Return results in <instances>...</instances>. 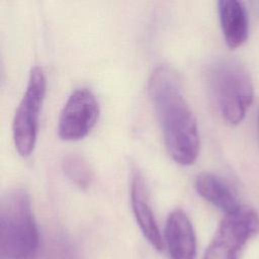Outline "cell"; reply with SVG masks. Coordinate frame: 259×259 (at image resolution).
<instances>
[{"mask_svg": "<svg viewBox=\"0 0 259 259\" xmlns=\"http://www.w3.org/2000/svg\"><path fill=\"white\" fill-rule=\"evenodd\" d=\"M148 89L169 155L180 165L193 164L200 149L199 133L177 73L169 66H158Z\"/></svg>", "mask_w": 259, "mask_h": 259, "instance_id": "6da1fadb", "label": "cell"}, {"mask_svg": "<svg viewBox=\"0 0 259 259\" xmlns=\"http://www.w3.org/2000/svg\"><path fill=\"white\" fill-rule=\"evenodd\" d=\"M38 242L27 191L8 190L0 202V259H35Z\"/></svg>", "mask_w": 259, "mask_h": 259, "instance_id": "7a4b0ae2", "label": "cell"}, {"mask_svg": "<svg viewBox=\"0 0 259 259\" xmlns=\"http://www.w3.org/2000/svg\"><path fill=\"white\" fill-rule=\"evenodd\" d=\"M209 84L222 116L239 123L253 99V85L246 69L234 60H222L209 73Z\"/></svg>", "mask_w": 259, "mask_h": 259, "instance_id": "3957f363", "label": "cell"}, {"mask_svg": "<svg viewBox=\"0 0 259 259\" xmlns=\"http://www.w3.org/2000/svg\"><path fill=\"white\" fill-rule=\"evenodd\" d=\"M257 234L259 214L248 205H240L225 214L205 250L203 259H238L247 242Z\"/></svg>", "mask_w": 259, "mask_h": 259, "instance_id": "277c9868", "label": "cell"}, {"mask_svg": "<svg viewBox=\"0 0 259 259\" xmlns=\"http://www.w3.org/2000/svg\"><path fill=\"white\" fill-rule=\"evenodd\" d=\"M46 76L38 66L30 70L25 92L15 110L12 136L16 151L22 157L29 156L35 146L38 118L46 94Z\"/></svg>", "mask_w": 259, "mask_h": 259, "instance_id": "5b68a950", "label": "cell"}, {"mask_svg": "<svg viewBox=\"0 0 259 259\" xmlns=\"http://www.w3.org/2000/svg\"><path fill=\"white\" fill-rule=\"evenodd\" d=\"M99 103L94 93L85 87L75 89L67 98L58 119V135L65 141L83 139L95 125Z\"/></svg>", "mask_w": 259, "mask_h": 259, "instance_id": "8992f818", "label": "cell"}, {"mask_svg": "<svg viewBox=\"0 0 259 259\" xmlns=\"http://www.w3.org/2000/svg\"><path fill=\"white\" fill-rule=\"evenodd\" d=\"M130 192L133 212L144 237L155 249L163 250V240L150 204L147 185L144 176L137 169L132 173Z\"/></svg>", "mask_w": 259, "mask_h": 259, "instance_id": "52a82bcc", "label": "cell"}, {"mask_svg": "<svg viewBox=\"0 0 259 259\" xmlns=\"http://www.w3.org/2000/svg\"><path fill=\"white\" fill-rule=\"evenodd\" d=\"M165 240L171 259H195L196 238L192 224L180 208L172 210L166 221Z\"/></svg>", "mask_w": 259, "mask_h": 259, "instance_id": "ba28073f", "label": "cell"}, {"mask_svg": "<svg viewBox=\"0 0 259 259\" xmlns=\"http://www.w3.org/2000/svg\"><path fill=\"white\" fill-rule=\"evenodd\" d=\"M219 17L226 44L231 49L242 46L248 37V15L245 5L237 0L218 2Z\"/></svg>", "mask_w": 259, "mask_h": 259, "instance_id": "9c48e42d", "label": "cell"}, {"mask_svg": "<svg viewBox=\"0 0 259 259\" xmlns=\"http://www.w3.org/2000/svg\"><path fill=\"white\" fill-rule=\"evenodd\" d=\"M194 185L201 197L226 213L235 210L241 205L229 185L212 173H199L195 178Z\"/></svg>", "mask_w": 259, "mask_h": 259, "instance_id": "30bf717a", "label": "cell"}, {"mask_svg": "<svg viewBox=\"0 0 259 259\" xmlns=\"http://www.w3.org/2000/svg\"><path fill=\"white\" fill-rule=\"evenodd\" d=\"M62 169L66 177L81 189L88 188L93 179V172L84 157L78 154H69L62 161Z\"/></svg>", "mask_w": 259, "mask_h": 259, "instance_id": "8fae6325", "label": "cell"}]
</instances>
